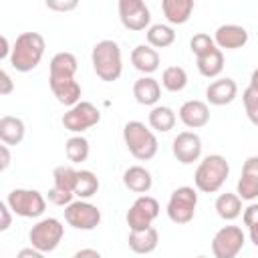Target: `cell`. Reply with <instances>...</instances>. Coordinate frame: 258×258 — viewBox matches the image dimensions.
<instances>
[{"instance_id": "8fae6325", "label": "cell", "mask_w": 258, "mask_h": 258, "mask_svg": "<svg viewBox=\"0 0 258 258\" xmlns=\"http://www.w3.org/2000/svg\"><path fill=\"white\" fill-rule=\"evenodd\" d=\"M64 220L75 230H95L101 224V210L87 200H77L64 208Z\"/></svg>"}, {"instance_id": "ffe728a7", "label": "cell", "mask_w": 258, "mask_h": 258, "mask_svg": "<svg viewBox=\"0 0 258 258\" xmlns=\"http://www.w3.org/2000/svg\"><path fill=\"white\" fill-rule=\"evenodd\" d=\"M123 183H125V187L129 191L145 196L153 185V177L143 165H131L123 173Z\"/></svg>"}, {"instance_id": "ba28073f", "label": "cell", "mask_w": 258, "mask_h": 258, "mask_svg": "<svg viewBox=\"0 0 258 258\" xmlns=\"http://www.w3.org/2000/svg\"><path fill=\"white\" fill-rule=\"evenodd\" d=\"M246 244V236L238 226H224L212 238L214 258H236Z\"/></svg>"}, {"instance_id": "e0dca14e", "label": "cell", "mask_w": 258, "mask_h": 258, "mask_svg": "<svg viewBox=\"0 0 258 258\" xmlns=\"http://www.w3.org/2000/svg\"><path fill=\"white\" fill-rule=\"evenodd\" d=\"M238 95V85L234 79L230 77H222V79H216L208 85L206 89V99L210 105H216V107H222V105H228L236 99Z\"/></svg>"}, {"instance_id": "5bb4252c", "label": "cell", "mask_w": 258, "mask_h": 258, "mask_svg": "<svg viewBox=\"0 0 258 258\" xmlns=\"http://www.w3.org/2000/svg\"><path fill=\"white\" fill-rule=\"evenodd\" d=\"M236 194L240 200H256L258 198V155H250L242 165V175L236 185Z\"/></svg>"}, {"instance_id": "f35d334b", "label": "cell", "mask_w": 258, "mask_h": 258, "mask_svg": "<svg viewBox=\"0 0 258 258\" xmlns=\"http://www.w3.org/2000/svg\"><path fill=\"white\" fill-rule=\"evenodd\" d=\"M77 6H79L77 0H69V2H54V0H50V2H46V8H50V10H60V12L75 10Z\"/></svg>"}, {"instance_id": "ab89813d", "label": "cell", "mask_w": 258, "mask_h": 258, "mask_svg": "<svg viewBox=\"0 0 258 258\" xmlns=\"http://www.w3.org/2000/svg\"><path fill=\"white\" fill-rule=\"evenodd\" d=\"M10 165V151H8V145H0V171H6Z\"/></svg>"}, {"instance_id": "9c48e42d", "label": "cell", "mask_w": 258, "mask_h": 258, "mask_svg": "<svg viewBox=\"0 0 258 258\" xmlns=\"http://www.w3.org/2000/svg\"><path fill=\"white\" fill-rule=\"evenodd\" d=\"M157 216H159V202L151 196H139L127 210L125 220L131 232H139V230L151 228Z\"/></svg>"}, {"instance_id": "bcb514c9", "label": "cell", "mask_w": 258, "mask_h": 258, "mask_svg": "<svg viewBox=\"0 0 258 258\" xmlns=\"http://www.w3.org/2000/svg\"><path fill=\"white\" fill-rule=\"evenodd\" d=\"M196 258H208V256H196Z\"/></svg>"}, {"instance_id": "44dd1931", "label": "cell", "mask_w": 258, "mask_h": 258, "mask_svg": "<svg viewBox=\"0 0 258 258\" xmlns=\"http://www.w3.org/2000/svg\"><path fill=\"white\" fill-rule=\"evenodd\" d=\"M133 97H135V101L139 105L151 107V105H155L159 101L161 87H159V83L153 77H139L133 83Z\"/></svg>"}, {"instance_id": "7c38bea8", "label": "cell", "mask_w": 258, "mask_h": 258, "mask_svg": "<svg viewBox=\"0 0 258 258\" xmlns=\"http://www.w3.org/2000/svg\"><path fill=\"white\" fill-rule=\"evenodd\" d=\"M119 18L121 24L133 32L145 30L151 22V12L143 0H119Z\"/></svg>"}, {"instance_id": "4316f807", "label": "cell", "mask_w": 258, "mask_h": 258, "mask_svg": "<svg viewBox=\"0 0 258 258\" xmlns=\"http://www.w3.org/2000/svg\"><path fill=\"white\" fill-rule=\"evenodd\" d=\"M216 214L226 220V222H232L236 218L242 216V200L238 194H220L218 200H216Z\"/></svg>"}, {"instance_id": "2e32d148", "label": "cell", "mask_w": 258, "mask_h": 258, "mask_svg": "<svg viewBox=\"0 0 258 258\" xmlns=\"http://www.w3.org/2000/svg\"><path fill=\"white\" fill-rule=\"evenodd\" d=\"M214 42L220 50L222 48H226V50L242 48L248 42V30L240 24H222V26L216 28Z\"/></svg>"}, {"instance_id": "8992f818", "label": "cell", "mask_w": 258, "mask_h": 258, "mask_svg": "<svg viewBox=\"0 0 258 258\" xmlns=\"http://www.w3.org/2000/svg\"><path fill=\"white\" fill-rule=\"evenodd\" d=\"M6 204L12 210V214H16L20 218H38L46 210L44 196L36 189H24V187L12 189L6 196Z\"/></svg>"}, {"instance_id": "b9f144b4", "label": "cell", "mask_w": 258, "mask_h": 258, "mask_svg": "<svg viewBox=\"0 0 258 258\" xmlns=\"http://www.w3.org/2000/svg\"><path fill=\"white\" fill-rule=\"evenodd\" d=\"M73 258H103V256H101V252H97L95 248H83V250L75 252Z\"/></svg>"}, {"instance_id": "484cf974", "label": "cell", "mask_w": 258, "mask_h": 258, "mask_svg": "<svg viewBox=\"0 0 258 258\" xmlns=\"http://www.w3.org/2000/svg\"><path fill=\"white\" fill-rule=\"evenodd\" d=\"M24 121L18 119V117H12V115H4L0 119V139L4 145H18L22 139H24Z\"/></svg>"}, {"instance_id": "f546056e", "label": "cell", "mask_w": 258, "mask_h": 258, "mask_svg": "<svg viewBox=\"0 0 258 258\" xmlns=\"http://www.w3.org/2000/svg\"><path fill=\"white\" fill-rule=\"evenodd\" d=\"M77 171L79 169H73L71 165H58L54 167L52 171V179H54V189L62 191V194H69V196H75V185H77Z\"/></svg>"}, {"instance_id": "9a60e30c", "label": "cell", "mask_w": 258, "mask_h": 258, "mask_svg": "<svg viewBox=\"0 0 258 258\" xmlns=\"http://www.w3.org/2000/svg\"><path fill=\"white\" fill-rule=\"evenodd\" d=\"M179 121L187 127V129H202L208 125L210 121V107L204 101L198 99H189L179 107Z\"/></svg>"}, {"instance_id": "277c9868", "label": "cell", "mask_w": 258, "mask_h": 258, "mask_svg": "<svg viewBox=\"0 0 258 258\" xmlns=\"http://www.w3.org/2000/svg\"><path fill=\"white\" fill-rule=\"evenodd\" d=\"M123 141L129 149V153L139 159V161H147L151 157H155L157 153V137L155 133L145 127V123L141 121H129L123 127Z\"/></svg>"}, {"instance_id": "cb8c5ba5", "label": "cell", "mask_w": 258, "mask_h": 258, "mask_svg": "<svg viewBox=\"0 0 258 258\" xmlns=\"http://www.w3.org/2000/svg\"><path fill=\"white\" fill-rule=\"evenodd\" d=\"M129 248L135 252V254H151L155 248H157V242H159V234L157 230L151 226L147 230H139V232H129Z\"/></svg>"}, {"instance_id": "4fadbf2b", "label": "cell", "mask_w": 258, "mask_h": 258, "mask_svg": "<svg viewBox=\"0 0 258 258\" xmlns=\"http://www.w3.org/2000/svg\"><path fill=\"white\" fill-rule=\"evenodd\" d=\"M171 151L179 163L189 165V163L198 161L202 155V139L194 131H181L175 135V139L171 143Z\"/></svg>"}, {"instance_id": "ac0fdd59", "label": "cell", "mask_w": 258, "mask_h": 258, "mask_svg": "<svg viewBox=\"0 0 258 258\" xmlns=\"http://www.w3.org/2000/svg\"><path fill=\"white\" fill-rule=\"evenodd\" d=\"M48 85H50V91L60 105H67L71 109L77 103H81V85L75 81V77L48 79Z\"/></svg>"}, {"instance_id": "1f68e13d", "label": "cell", "mask_w": 258, "mask_h": 258, "mask_svg": "<svg viewBox=\"0 0 258 258\" xmlns=\"http://www.w3.org/2000/svg\"><path fill=\"white\" fill-rule=\"evenodd\" d=\"M97 191H99V177L89 169H79L77 171L75 196H79V200H89Z\"/></svg>"}, {"instance_id": "e575fe53", "label": "cell", "mask_w": 258, "mask_h": 258, "mask_svg": "<svg viewBox=\"0 0 258 258\" xmlns=\"http://www.w3.org/2000/svg\"><path fill=\"white\" fill-rule=\"evenodd\" d=\"M212 46H216V42H214V38H212L210 34H206V32H198V34H194L191 40H189V48H191V52H194L196 56L204 54V52L210 50Z\"/></svg>"}, {"instance_id": "d590c367", "label": "cell", "mask_w": 258, "mask_h": 258, "mask_svg": "<svg viewBox=\"0 0 258 258\" xmlns=\"http://www.w3.org/2000/svg\"><path fill=\"white\" fill-rule=\"evenodd\" d=\"M242 220H244V224H246L248 228L258 226V204H250V206L244 210Z\"/></svg>"}, {"instance_id": "f1b7e54d", "label": "cell", "mask_w": 258, "mask_h": 258, "mask_svg": "<svg viewBox=\"0 0 258 258\" xmlns=\"http://www.w3.org/2000/svg\"><path fill=\"white\" fill-rule=\"evenodd\" d=\"M175 42V32L169 24H151L147 28V44L157 48H167Z\"/></svg>"}, {"instance_id": "60d3db41", "label": "cell", "mask_w": 258, "mask_h": 258, "mask_svg": "<svg viewBox=\"0 0 258 258\" xmlns=\"http://www.w3.org/2000/svg\"><path fill=\"white\" fill-rule=\"evenodd\" d=\"M16 258H44V254L30 246V248H22V250L16 254Z\"/></svg>"}, {"instance_id": "52a82bcc", "label": "cell", "mask_w": 258, "mask_h": 258, "mask_svg": "<svg viewBox=\"0 0 258 258\" xmlns=\"http://www.w3.org/2000/svg\"><path fill=\"white\" fill-rule=\"evenodd\" d=\"M198 191L189 185H181L171 191L167 202V218L173 224H189L196 216Z\"/></svg>"}, {"instance_id": "4dcf8cb0", "label": "cell", "mask_w": 258, "mask_h": 258, "mask_svg": "<svg viewBox=\"0 0 258 258\" xmlns=\"http://www.w3.org/2000/svg\"><path fill=\"white\" fill-rule=\"evenodd\" d=\"M161 85L169 93L183 91L185 85H187V73H185V69L183 67H177V64L163 69V73H161Z\"/></svg>"}, {"instance_id": "8d00e7d4", "label": "cell", "mask_w": 258, "mask_h": 258, "mask_svg": "<svg viewBox=\"0 0 258 258\" xmlns=\"http://www.w3.org/2000/svg\"><path fill=\"white\" fill-rule=\"evenodd\" d=\"M10 212H12V210L8 208V204L2 202V204H0V232H6V230L10 228V224H12Z\"/></svg>"}, {"instance_id": "83f0119b", "label": "cell", "mask_w": 258, "mask_h": 258, "mask_svg": "<svg viewBox=\"0 0 258 258\" xmlns=\"http://www.w3.org/2000/svg\"><path fill=\"white\" fill-rule=\"evenodd\" d=\"M149 127L159 131V133H167L175 127V113L171 107H165V105H155L151 111H149Z\"/></svg>"}, {"instance_id": "7bdbcfd3", "label": "cell", "mask_w": 258, "mask_h": 258, "mask_svg": "<svg viewBox=\"0 0 258 258\" xmlns=\"http://www.w3.org/2000/svg\"><path fill=\"white\" fill-rule=\"evenodd\" d=\"M0 44H2V48H0V58H10L12 48H10V44H8V38L2 36V38H0Z\"/></svg>"}, {"instance_id": "5b68a950", "label": "cell", "mask_w": 258, "mask_h": 258, "mask_svg": "<svg viewBox=\"0 0 258 258\" xmlns=\"http://www.w3.org/2000/svg\"><path fill=\"white\" fill-rule=\"evenodd\" d=\"M62 236H64V226L56 218H42L28 232L30 246L36 248L42 254L56 250L60 240H62Z\"/></svg>"}, {"instance_id": "30bf717a", "label": "cell", "mask_w": 258, "mask_h": 258, "mask_svg": "<svg viewBox=\"0 0 258 258\" xmlns=\"http://www.w3.org/2000/svg\"><path fill=\"white\" fill-rule=\"evenodd\" d=\"M99 121H101V111L89 101L77 103L62 115V127L71 133H83L95 127Z\"/></svg>"}, {"instance_id": "74e56055", "label": "cell", "mask_w": 258, "mask_h": 258, "mask_svg": "<svg viewBox=\"0 0 258 258\" xmlns=\"http://www.w3.org/2000/svg\"><path fill=\"white\" fill-rule=\"evenodd\" d=\"M12 91H14V83H12L10 75H8V71H2V73H0V95L6 97V95H10Z\"/></svg>"}, {"instance_id": "836d02e7", "label": "cell", "mask_w": 258, "mask_h": 258, "mask_svg": "<svg viewBox=\"0 0 258 258\" xmlns=\"http://www.w3.org/2000/svg\"><path fill=\"white\" fill-rule=\"evenodd\" d=\"M242 101H244V109H246V115H248L250 123L258 127V89L248 87L242 93Z\"/></svg>"}, {"instance_id": "6da1fadb", "label": "cell", "mask_w": 258, "mask_h": 258, "mask_svg": "<svg viewBox=\"0 0 258 258\" xmlns=\"http://www.w3.org/2000/svg\"><path fill=\"white\" fill-rule=\"evenodd\" d=\"M44 38L38 32H22L16 36L12 44V54H10V64L18 73H28L36 69L42 60L44 54Z\"/></svg>"}, {"instance_id": "7402d4cb", "label": "cell", "mask_w": 258, "mask_h": 258, "mask_svg": "<svg viewBox=\"0 0 258 258\" xmlns=\"http://www.w3.org/2000/svg\"><path fill=\"white\" fill-rule=\"evenodd\" d=\"M161 10L169 24H185L194 12V0H163Z\"/></svg>"}, {"instance_id": "d6a6232c", "label": "cell", "mask_w": 258, "mask_h": 258, "mask_svg": "<svg viewBox=\"0 0 258 258\" xmlns=\"http://www.w3.org/2000/svg\"><path fill=\"white\" fill-rule=\"evenodd\" d=\"M89 151H91V145H89V141L83 135H73L64 143V153H67V159L71 163H83V161H87Z\"/></svg>"}, {"instance_id": "ee69618b", "label": "cell", "mask_w": 258, "mask_h": 258, "mask_svg": "<svg viewBox=\"0 0 258 258\" xmlns=\"http://www.w3.org/2000/svg\"><path fill=\"white\" fill-rule=\"evenodd\" d=\"M250 230V240L254 242V246L258 248V226H252V228H248Z\"/></svg>"}, {"instance_id": "3957f363", "label": "cell", "mask_w": 258, "mask_h": 258, "mask_svg": "<svg viewBox=\"0 0 258 258\" xmlns=\"http://www.w3.org/2000/svg\"><path fill=\"white\" fill-rule=\"evenodd\" d=\"M228 175H230L228 159L220 153H212L200 161V165L194 173V183L204 194H216L222 189Z\"/></svg>"}, {"instance_id": "d4e9b609", "label": "cell", "mask_w": 258, "mask_h": 258, "mask_svg": "<svg viewBox=\"0 0 258 258\" xmlns=\"http://www.w3.org/2000/svg\"><path fill=\"white\" fill-rule=\"evenodd\" d=\"M48 69H50L48 79H67V77H75L79 62H77V56L73 52H56L50 58Z\"/></svg>"}, {"instance_id": "603a6c76", "label": "cell", "mask_w": 258, "mask_h": 258, "mask_svg": "<svg viewBox=\"0 0 258 258\" xmlns=\"http://www.w3.org/2000/svg\"><path fill=\"white\" fill-rule=\"evenodd\" d=\"M196 58H198V71L206 79H214L224 71V54L218 46H212L210 50H206Z\"/></svg>"}, {"instance_id": "f6af8a7d", "label": "cell", "mask_w": 258, "mask_h": 258, "mask_svg": "<svg viewBox=\"0 0 258 258\" xmlns=\"http://www.w3.org/2000/svg\"><path fill=\"white\" fill-rule=\"evenodd\" d=\"M250 87L258 89V69H254V71H252V77H250Z\"/></svg>"}, {"instance_id": "d6986e66", "label": "cell", "mask_w": 258, "mask_h": 258, "mask_svg": "<svg viewBox=\"0 0 258 258\" xmlns=\"http://www.w3.org/2000/svg\"><path fill=\"white\" fill-rule=\"evenodd\" d=\"M131 64L143 73V77H149L159 69V52L149 44H137L131 50Z\"/></svg>"}, {"instance_id": "7a4b0ae2", "label": "cell", "mask_w": 258, "mask_h": 258, "mask_svg": "<svg viewBox=\"0 0 258 258\" xmlns=\"http://www.w3.org/2000/svg\"><path fill=\"white\" fill-rule=\"evenodd\" d=\"M91 64L95 75L105 81V83H113L121 77L123 73V56H121V48L115 40H99L93 50H91Z\"/></svg>"}]
</instances>
